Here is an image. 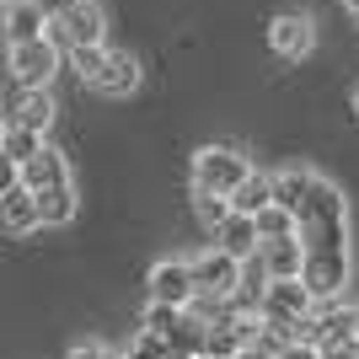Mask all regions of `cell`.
<instances>
[{
    "instance_id": "cell-9",
    "label": "cell",
    "mask_w": 359,
    "mask_h": 359,
    "mask_svg": "<svg viewBox=\"0 0 359 359\" xmlns=\"http://www.w3.org/2000/svg\"><path fill=\"white\" fill-rule=\"evenodd\" d=\"M188 269H194V290H198V295L231 300V290H236V273H241V257H231V252H220V247H210V252L188 257Z\"/></svg>"
},
{
    "instance_id": "cell-18",
    "label": "cell",
    "mask_w": 359,
    "mask_h": 359,
    "mask_svg": "<svg viewBox=\"0 0 359 359\" xmlns=\"http://www.w3.org/2000/svg\"><path fill=\"white\" fill-rule=\"evenodd\" d=\"M263 204H273V188H269V172H257V166H252V172L231 188V210H236V215H257Z\"/></svg>"
},
{
    "instance_id": "cell-21",
    "label": "cell",
    "mask_w": 359,
    "mask_h": 359,
    "mask_svg": "<svg viewBox=\"0 0 359 359\" xmlns=\"http://www.w3.org/2000/svg\"><path fill=\"white\" fill-rule=\"evenodd\" d=\"M252 225H257V241H273V236H290V231H295V215L279 210V204H263V210L252 215Z\"/></svg>"
},
{
    "instance_id": "cell-22",
    "label": "cell",
    "mask_w": 359,
    "mask_h": 359,
    "mask_svg": "<svg viewBox=\"0 0 359 359\" xmlns=\"http://www.w3.org/2000/svg\"><path fill=\"white\" fill-rule=\"evenodd\" d=\"M129 359H166V338H156L150 327H140L135 338H129V348H123Z\"/></svg>"
},
{
    "instance_id": "cell-29",
    "label": "cell",
    "mask_w": 359,
    "mask_h": 359,
    "mask_svg": "<svg viewBox=\"0 0 359 359\" xmlns=\"http://www.w3.org/2000/svg\"><path fill=\"white\" fill-rule=\"evenodd\" d=\"M344 11H348V16H354V22H359V0H344Z\"/></svg>"
},
{
    "instance_id": "cell-31",
    "label": "cell",
    "mask_w": 359,
    "mask_h": 359,
    "mask_svg": "<svg viewBox=\"0 0 359 359\" xmlns=\"http://www.w3.org/2000/svg\"><path fill=\"white\" fill-rule=\"evenodd\" d=\"M348 322H354V332H359V306H348Z\"/></svg>"
},
{
    "instance_id": "cell-19",
    "label": "cell",
    "mask_w": 359,
    "mask_h": 359,
    "mask_svg": "<svg viewBox=\"0 0 359 359\" xmlns=\"http://www.w3.org/2000/svg\"><path fill=\"white\" fill-rule=\"evenodd\" d=\"M316 359H359V332H354V322H338V327L316 344Z\"/></svg>"
},
{
    "instance_id": "cell-28",
    "label": "cell",
    "mask_w": 359,
    "mask_h": 359,
    "mask_svg": "<svg viewBox=\"0 0 359 359\" xmlns=\"http://www.w3.org/2000/svg\"><path fill=\"white\" fill-rule=\"evenodd\" d=\"M236 359H273V354H269V348H257V344H247V348H241Z\"/></svg>"
},
{
    "instance_id": "cell-5",
    "label": "cell",
    "mask_w": 359,
    "mask_h": 359,
    "mask_svg": "<svg viewBox=\"0 0 359 359\" xmlns=\"http://www.w3.org/2000/svg\"><path fill=\"white\" fill-rule=\"evenodd\" d=\"M247 172H252V161H247V150H241V145H204L194 156V194L231 198V188H236Z\"/></svg>"
},
{
    "instance_id": "cell-6",
    "label": "cell",
    "mask_w": 359,
    "mask_h": 359,
    "mask_svg": "<svg viewBox=\"0 0 359 359\" xmlns=\"http://www.w3.org/2000/svg\"><path fill=\"white\" fill-rule=\"evenodd\" d=\"M48 38L60 48H91V43H107V16L97 0H70L54 22H48Z\"/></svg>"
},
{
    "instance_id": "cell-20",
    "label": "cell",
    "mask_w": 359,
    "mask_h": 359,
    "mask_svg": "<svg viewBox=\"0 0 359 359\" xmlns=\"http://www.w3.org/2000/svg\"><path fill=\"white\" fill-rule=\"evenodd\" d=\"M43 140H48V135H32V129H11V123H6V129H0V156H11V161L22 166L32 150L43 145Z\"/></svg>"
},
{
    "instance_id": "cell-1",
    "label": "cell",
    "mask_w": 359,
    "mask_h": 359,
    "mask_svg": "<svg viewBox=\"0 0 359 359\" xmlns=\"http://www.w3.org/2000/svg\"><path fill=\"white\" fill-rule=\"evenodd\" d=\"M295 241H300V285L316 300H338L348 285V204L344 188L316 172L306 204L295 210Z\"/></svg>"
},
{
    "instance_id": "cell-14",
    "label": "cell",
    "mask_w": 359,
    "mask_h": 359,
    "mask_svg": "<svg viewBox=\"0 0 359 359\" xmlns=\"http://www.w3.org/2000/svg\"><path fill=\"white\" fill-rule=\"evenodd\" d=\"M257 263L269 269V279H300V241L295 231L273 241H257Z\"/></svg>"
},
{
    "instance_id": "cell-25",
    "label": "cell",
    "mask_w": 359,
    "mask_h": 359,
    "mask_svg": "<svg viewBox=\"0 0 359 359\" xmlns=\"http://www.w3.org/2000/svg\"><path fill=\"white\" fill-rule=\"evenodd\" d=\"M102 354H107V348L97 344V338H86V344H75V348H70L65 359H102Z\"/></svg>"
},
{
    "instance_id": "cell-17",
    "label": "cell",
    "mask_w": 359,
    "mask_h": 359,
    "mask_svg": "<svg viewBox=\"0 0 359 359\" xmlns=\"http://www.w3.org/2000/svg\"><path fill=\"white\" fill-rule=\"evenodd\" d=\"M32 204H38V225H70L75 215H81V194H75V182H70V188H54V194H38Z\"/></svg>"
},
{
    "instance_id": "cell-13",
    "label": "cell",
    "mask_w": 359,
    "mask_h": 359,
    "mask_svg": "<svg viewBox=\"0 0 359 359\" xmlns=\"http://www.w3.org/2000/svg\"><path fill=\"white\" fill-rule=\"evenodd\" d=\"M0 32H6V43H27V38H43L48 32V16L32 0H6L0 6Z\"/></svg>"
},
{
    "instance_id": "cell-12",
    "label": "cell",
    "mask_w": 359,
    "mask_h": 359,
    "mask_svg": "<svg viewBox=\"0 0 359 359\" xmlns=\"http://www.w3.org/2000/svg\"><path fill=\"white\" fill-rule=\"evenodd\" d=\"M32 231H43V225H38V204H32V194L16 182V188H6V194H0V236L27 241Z\"/></svg>"
},
{
    "instance_id": "cell-27",
    "label": "cell",
    "mask_w": 359,
    "mask_h": 359,
    "mask_svg": "<svg viewBox=\"0 0 359 359\" xmlns=\"http://www.w3.org/2000/svg\"><path fill=\"white\" fill-rule=\"evenodd\" d=\"M32 6H38V11H43V16H48V22H54V16H60V11H65V6H70V0H32Z\"/></svg>"
},
{
    "instance_id": "cell-8",
    "label": "cell",
    "mask_w": 359,
    "mask_h": 359,
    "mask_svg": "<svg viewBox=\"0 0 359 359\" xmlns=\"http://www.w3.org/2000/svg\"><path fill=\"white\" fill-rule=\"evenodd\" d=\"M0 118L11 129H32V135H48L54 123V91L48 86H16L6 102H0Z\"/></svg>"
},
{
    "instance_id": "cell-35",
    "label": "cell",
    "mask_w": 359,
    "mask_h": 359,
    "mask_svg": "<svg viewBox=\"0 0 359 359\" xmlns=\"http://www.w3.org/2000/svg\"><path fill=\"white\" fill-rule=\"evenodd\" d=\"M0 6H6V0H0Z\"/></svg>"
},
{
    "instance_id": "cell-24",
    "label": "cell",
    "mask_w": 359,
    "mask_h": 359,
    "mask_svg": "<svg viewBox=\"0 0 359 359\" xmlns=\"http://www.w3.org/2000/svg\"><path fill=\"white\" fill-rule=\"evenodd\" d=\"M273 359H316V348H311V344H300V338H290V344L279 348Z\"/></svg>"
},
{
    "instance_id": "cell-2",
    "label": "cell",
    "mask_w": 359,
    "mask_h": 359,
    "mask_svg": "<svg viewBox=\"0 0 359 359\" xmlns=\"http://www.w3.org/2000/svg\"><path fill=\"white\" fill-rule=\"evenodd\" d=\"M75 65V75L86 81L91 91L102 97H129L140 86V60L129 48H107V43H91V48H65Z\"/></svg>"
},
{
    "instance_id": "cell-26",
    "label": "cell",
    "mask_w": 359,
    "mask_h": 359,
    "mask_svg": "<svg viewBox=\"0 0 359 359\" xmlns=\"http://www.w3.org/2000/svg\"><path fill=\"white\" fill-rule=\"evenodd\" d=\"M6 188H16V161L11 156H0V194H6Z\"/></svg>"
},
{
    "instance_id": "cell-23",
    "label": "cell",
    "mask_w": 359,
    "mask_h": 359,
    "mask_svg": "<svg viewBox=\"0 0 359 359\" xmlns=\"http://www.w3.org/2000/svg\"><path fill=\"white\" fill-rule=\"evenodd\" d=\"M194 210H198V220L215 231V225L231 215V198H220V194H194Z\"/></svg>"
},
{
    "instance_id": "cell-10",
    "label": "cell",
    "mask_w": 359,
    "mask_h": 359,
    "mask_svg": "<svg viewBox=\"0 0 359 359\" xmlns=\"http://www.w3.org/2000/svg\"><path fill=\"white\" fill-rule=\"evenodd\" d=\"M269 48L279 60H306L316 48V22L306 11H279L269 22Z\"/></svg>"
},
{
    "instance_id": "cell-3",
    "label": "cell",
    "mask_w": 359,
    "mask_h": 359,
    "mask_svg": "<svg viewBox=\"0 0 359 359\" xmlns=\"http://www.w3.org/2000/svg\"><path fill=\"white\" fill-rule=\"evenodd\" d=\"M311 306H316V295L300 285V279H269V285H263V300H257V322L273 327V332H285V338H295V327L311 316Z\"/></svg>"
},
{
    "instance_id": "cell-33",
    "label": "cell",
    "mask_w": 359,
    "mask_h": 359,
    "mask_svg": "<svg viewBox=\"0 0 359 359\" xmlns=\"http://www.w3.org/2000/svg\"><path fill=\"white\" fill-rule=\"evenodd\" d=\"M102 359H129V354H102Z\"/></svg>"
},
{
    "instance_id": "cell-4",
    "label": "cell",
    "mask_w": 359,
    "mask_h": 359,
    "mask_svg": "<svg viewBox=\"0 0 359 359\" xmlns=\"http://www.w3.org/2000/svg\"><path fill=\"white\" fill-rule=\"evenodd\" d=\"M65 65V48L54 38H27V43H6V81L11 86H48Z\"/></svg>"
},
{
    "instance_id": "cell-32",
    "label": "cell",
    "mask_w": 359,
    "mask_h": 359,
    "mask_svg": "<svg viewBox=\"0 0 359 359\" xmlns=\"http://www.w3.org/2000/svg\"><path fill=\"white\" fill-rule=\"evenodd\" d=\"M348 107H354V118H359V86H354V97H348Z\"/></svg>"
},
{
    "instance_id": "cell-34",
    "label": "cell",
    "mask_w": 359,
    "mask_h": 359,
    "mask_svg": "<svg viewBox=\"0 0 359 359\" xmlns=\"http://www.w3.org/2000/svg\"><path fill=\"white\" fill-rule=\"evenodd\" d=\"M0 129H6V118H0Z\"/></svg>"
},
{
    "instance_id": "cell-16",
    "label": "cell",
    "mask_w": 359,
    "mask_h": 359,
    "mask_svg": "<svg viewBox=\"0 0 359 359\" xmlns=\"http://www.w3.org/2000/svg\"><path fill=\"white\" fill-rule=\"evenodd\" d=\"M215 247L220 252H231V257H252L257 252V225H252V215H225L220 225H215Z\"/></svg>"
},
{
    "instance_id": "cell-15",
    "label": "cell",
    "mask_w": 359,
    "mask_h": 359,
    "mask_svg": "<svg viewBox=\"0 0 359 359\" xmlns=\"http://www.w3.org/2000/svg\"><path fill=\"white\" fill-rule=\"evenodd\" d=\"M311 182H316V172H311V166H285V172H269L273 204H279V210H290V215H295L300 204H306V194H311Z\"/></svg>"
},
{
    "instance_id": "cell-7",
    "label": "cell",
    "mask_w": 359,
    "mask_h": 359,
    "mask_svg": "<svg viewBox=\"0 0 359 359\" xmlns=\"http://www.w3.org/2000/svg\"><path fill=\"white\" fill-rule=\"evenodd\" d=\"M16 182H22V188L38 198V194H54V188H70L75 177H70V161H65V150H54V145L43 140V145L32 150L27 161L16 166Z\"/></svg>"
},
{
    "instance_id": "cell-11",
    "label": "cell",
    "mask_w": 359,
    "mask_h": 359,
    "mask_svg": "<svg viewBox=\"0 0 359 359\" xmlns=\"http://www.w3.org/2000/svg\"><path fill=\"white\" fill-rule=\"evenodd\" d=\"M145 290H150V300H161V306H188V300L198 295V290H194V269H188V257H161V263L150 269Z\"/></svg>"
},
{
    "instance_id": "cell-30",
    "label": "cell",
    "mask_w": 359,
    "mask_h": 359,
    "mask_svg": "<svg viewBox=\"0 0 359 359\" xmlns=\"http://www.w3.org/2000/svg\"><path fill=\"white\" fill-rule=\"evenodd\" d=\"M166 359H198V354H182V348H166Z\"/></svg>"
}]
</instances>
